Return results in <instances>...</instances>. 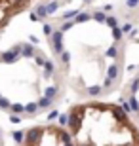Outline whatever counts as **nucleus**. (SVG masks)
I'll list each match as a JSON object with an SVG mask.
<instances>
[{"instance_id": "nucleus-1", "label": "nucleus", "mask_w": 139, "mask_h": 146, "mask_svg": "<svg viewBox=\"0 0 139 146\" xmlns=\"http://www.w3.org/2000/svg\"><path fill=\"white\" fill-rule=\"evenodd\" d=\"M78 27L84 38L67 36L61 46L65 70L69 72L73 86L93 95L103 91L105 82H109L116 72V38L103 25L99 27L97 38L88 34V23Z\"/></svg>"}, {"instance_id": "nucleus-2", "label": "nucleus", "mask_w": 139, "mask_h": 146, "mask_svg": "<svg viewBox=\"0 0 139 146\" xmlns=\"http://www.w3.org/2000/svg\"><path fill=\"white\" fill-rule=\"evenodd\" d=\"M69 133L75 146H139V127L114 103L86 101L69 110Z\"/></svg>"}, {"instance_id": "nucleus-3", "label": "nucleus", "mask_w": 139, "mask_h": 146, "mask_svg": "<svg viewBox=\"0 0 139 146\" xmlns=\"http://www.w3.org/2000/svg\"><path fill=\"white\" fill-rule=\"evenodd\" d=\"M19 146H75L69 129L61 125L46 123L25 131Z\"/></svg>"}, {"instance_id": "nucleus-4", "label": "nucleus", "mask_w": 139, "mask_h": 146, "mask_svg": "<svg viewBox=\"0 0 139 146\" xmlns=\"http://www.w3.org/2000/svg\"><path fill=\"white\" fill-rule=\"evenodd\" d=\"M32 0H0V27H4L6 21L17 11H21L25 6H29Z\"/></svg>"}]
</instances>
